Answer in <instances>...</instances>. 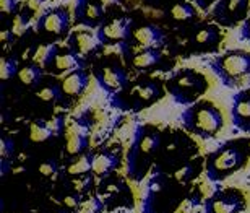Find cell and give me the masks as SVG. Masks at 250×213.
Instances as JSON below:
<instances>
[{"mask_svg": "<svg viewBox=\"0 0 250 213\" xmlns=\"http://www.w3.org/2000/svg\"><path fill=\"white\" fill-rule=\"evenodd\" d=\"M250 155V142L237 140L228 142L209 155L207 161L208 177L213 181H223L234 174L247 163Z\"/></svg>", "mask_w": 250, "mask_h": 213, "instance_id": "1", "label": "cell"}, {"mask_svg": "<svg viewBox=\"0 0 250 213\" xmlns=\"http://www.w3.org/2000/svg\"><path fill=\"white\" fill-rule=\"evenodd\" d=\"M184 124L188 130L203 138L218 135L223 128V116L218 107L209 103L192 105L184 112Z\"/></svg>", "mask_w": 250, "mask_h": 213, "instance_id": "2", "label": "cell"}, {"mask_svg": "<svg viewBox=\"0 0 250 213\" xmlns=\"http://www.w3.org/2000/svg\"><path fill=\"white\" fill-rule=\"evenodd\" d=\"M161 145V137L151 127H143L138 130L137 140L130 153V172L135 177H142L148 166L151 165L153 155Z\"/></svg>", "mask_w": 250, "mask_h": 213, "instance_id": "3", "label": "cell"}, {"mask_svg": "<svg viewBox=\"0 0 250 213\" xmlns=\"http://www.w3.org/2000/svg\"><path fill=\"white\" fill-rule=\"evenodd\" d=\"M207 86V78L200 72L190 70V68L177 72L167 83L169 93L182 105H192L193 101H197L205 93Z\"/></svg>", "mask_w": 250, "mask_h": 213, "instance_id": "4", "label": "cell"}, {"mask_svg": "<svg viewBox=\"0 0 250 213\" xmlns=\"http://www.w3.org/2000/svg\"><path fill=\"white\" fill-rule=\"evenodd\" d=\"M213 70L226 85H236L250 77V54L244 51H229L213 62Z\"/></svg>", "mask_w": 250, "mask_h": 213, "instance_id": "5", "label": "cell"}, {"mask_svg": "<svg viewBox=\"0 0 250 213\" xmlns=\"http://www.w3.org/2000/svg\"><path fill=\"white\" fill-rule=\"evenodd\" d=\"M70 28V13L62 7L51 8L38 20V34L44 41H61L67 36Z\"/></svg>", "mask_w": 250, "mask_h": 213, "instance_id": "6", "label": "cell"}, {"mask_svg": "<svg viewBox=\"0 0 250 213\" xmlns=\"http://www.w3.org/2000/svg\"><path fill=\"white\" fill-rule=\"evenodd\" d=\"M250 0H218L213 10L214 20L221 26L232 28L247 18Z\"/></svg>", "mask_w": 250, "mask_h": 213, "instance_id": "7", "label": "cell"}, {"mask_svg": "<svg viewBox=\"0 0 250 213\" xmlns=\"http://www.w3.org/2000/svg\"><path fill=\"white\" fill-rule=\"evenodd\" d=\"M98 82L109 93H121L127 83V73L116 62H104L96 70Z\"/></svg>", "mask_w": 250, "mask_h": 213, "instance_id": "8", "label": "cell"}, {"mask_svg": "<svg viewBox=\"0 0 250 213\" xmlns=\"http://www.w3.org/2000/svg\"><path fill=\"white\" fill-rule=\"evenodd\" d=\"M132 24L125 17H114L107 21H103L98 29V36L101 44H117L128 39Z\"/></svg>", "mask_w": 250, "mask_h": 213, "instance_id": "9", "label": "cell"}, {"mask_svg": "<svg viewBox=\"0 0 250 213\" xmlns=\"http://www.w3.org/2000/svg\"><path fill=\"white\" fill-rule=\"evenodd\" d=\"M163 96V88L156 82H142L133 85L127 93V100L133 107H146Z\"/></svg>", "mask_w": 250, "mask_h": 213, "instance_id": "10", "label": "cell"}, {"mask_svg": "<svg viewBox=\"0 0 250 213\" xmlns=\"http://www.w3.org/2000/svg\"><path fill=\"white\" fill-rule=\"evenodd\" d=\"M78 23L86 28H98L104 21V10L99 0H77Z\"/></svg>", "mask_w": 250, "mask_h": 213, "instance_id": "11", "label": "cell"}, {"mask_svg": "<svg viewBox=\"0 0 250 213\" xmlns=\"http://www.w3.org/2000/svg\"><path fill=\"white\" fill-rule=\"evenodd\" d=\"M86 85H88L86 73L82 70L70 72L59 83V91H61V98L59 100H62L65 103H72L75 98H78L84 91Z\"/></svg>", "mask_w": 250, "mask_h": 213, "instance_id": "12", "label": "cell"}, {"mask_svg": "<svg viewBox=\"0 0 250 213\" xmlns=\"http://www.w3.org/2000/svg\"><path fill=\"white\" fill-rule=\"evenodd\" d=\"M219 41H221V34H219L218 28L202 26L195 29V33L190 38V49L193 51V54L211 52L218 47Z\"/></svg>", "mask_w": 250, "mask_h": 213, "instance_id": "13", "label": "cell"}, {"mask_svg": "<svg viewBox=\"0 0 250 213\" xmlns=\"http://www.w3.org/2000/svg\"><path fill=\"white\" fill-rule=\"evenodd\" d=\"M80 65V59L72 49H62L61 46H52L46 67L52 72H68L75 70Z\"/></svg>", "mask_w": 250, "mask_h": 213, "instance_id": "14", "label": "cell"}, {"mask_svg": "<svg viewBox=\"0 0 250 213\" xmlns=\"http://www.w3.org/2000/svg\"><path fill=\"white\" fill-rule=\"evenodd\" d=\"M128 39H132L135 46L142 49H154L161 43L163 33L154 24H140V26L130 28Z\"/></svg>", "mask_w": 250, "mask_h": 213, "instance_id": "15", "label": "cell"}, {"mask_svg": "<svg viewBox=\"0 0 250 213\" xmlns=\"http://www.w3.org/2000/svg\"><path fill=\"white\" fill-rule=\"evenodd\" d=\"M99 44L101 41H99L98 34L88 31V29H78L68 39V46L77 56H86V54L93 52Z\"/></svg>", "mask_w": 250, "mask_h": 213, "instance_id": "16", "label": "cell"}, {"mask_svg": "<svg viewBox=\"0 0 250 213\" xmlns=\"http://www.w3.org/2000/svg\"><path fill=\"white\" fill-rule=\"evenodd\" d=\"M209 213H237L242 209V199L234 192H219L208 200Z\"/></svg>", "mask_w": 250, "mask_h": 213, "instance_id": "17", "label": "cell"}, {"mask_svg": "<svg viewBox=\"0 0 250 213\" xmlns=\"http://www.w3.org/2000/svg\"><path fill=\"white\" fill-rule=\"evenodd\" d=\"M232 121L241 130L250 132V91H242L234 98Z\"/></svg>", "mask_w": 250, "mask_h": 213, "instance_id": "18", "label": "cell"}, {"mask_svg": "<svg viewBox=\"0 0 250 213\" xmlns=\"http://www.w3.org/2000/svg\"><path fill=\"white\" fill-rule=\"evenodd\" d=\"M117 156L114 153L98 151L91 155V172L96 176H106L117 165Z\"/></svg>", "mask_w": 250, "mask_h": 213, "instance_id": "19", "label": "cell"}, {"mask_svg": "<svg viewBox=\"0 0 250 213\" xmlns=\"http://www.w3.org/2000/svg\"><path fill=\"white\" fill-rule=\"evenodd\" d=\"M159 61H161V54L156 49H143V51L133 54L132 65L135 68H140V70H148V68L158 65Z\"/></svg>", "mask_w": 250, "mask_h": 213, "instance_id": "20", "label": "cell"}, {"mask_svg": "<svg viewBox=\"0 0 250 213\" xmlns=\"http://www.w3.org/2000/svg\"><path fill=\"white\" fill-rule=\"evenodd\" d=\"M169 17L177 23H188L195 18V10L192 5L186 2H176L169 10Z\"/></svg>", "mask_w": 250, "mask_h": 213, "instance_id": "21", "label": "cell"}, {"mask_svg": "<svg viewBox=\"0 0 250 213\" xmlns=\"http://www.w3.org/2000/svg\"><path fill=\"white\" fill-rule=\"evenodd\" d=\"M18 80L21 85L24 86H33L36 85L41 78V67L38 65H26V67H21L17 73Z\"/></svg>", "mask_w": 250, "mask_h": 213, "instance_id": "22", "label": "cell"}, {"mask_svg": "<svg viewBox=\"0 0 250 213\" xmlns=\"http://www.w3.org/2000/svg\"><path fill=\"white\" fill-rule=\"evenodd\" d=\"M91 171V156L88 155H80L70 163L67 168V172L72 176H84Z\"/></svg>", "mask_w": 250, "mask_h": 213, "instance_id": "23", "label": "cell"}, {"mask_svg": "<svg viewBox=\"0 0 250 213\" xmlns=\"http://www.w3.org/2000/svg\"><path fill=\"white\" fill-rule=\"evenodd\" d=\"M52 135V130L47 124H33L29 127V138L36 143H41V142H46L47 138H51Z\"/></svg>", "mask_w": 250, "mask_h": 213, "instance_id": "24", "label": "cell"}, {"mask_svg": "<svg viewBox=\"0 0 250 213\" xmlns=\"http://www.w3.org/2000/svg\"><path fill=\"white\" fill-rule=\"evenodd\" d=\"M84 148V138L80 135L78 132H72L67 137V143H65V150H67L68 155H80Z\"/></svg>", "mask_w": 250, "mask_h": 213, "instance_id": "25", "label": "cell"}, {"mask_svg": "<svg viewBox=\"0 0 250 213\" xmlns=\"http://www.w3.org/2000/svg\"><path fill=\"white\" fill-rule=\"evenodd\" d=\"M36 98L44 103H52L61 98V91H59V85H46L41 86L39 90H36Z\"/></svg>", "mask_w": 250, "mask_h": 213, "instance_id": "26", "label": "cell"}, {"mask_svg": "<svg viewBox=\"0 0 250 213\" xmlns=\"http://www.w3.org/2000/svg\"><path fill=\"white\" fill-rule=\"evenodd\" d=\"M18 70L20 68H17V64L13 61H8L7 57H2V61H0V78H2V82L15 77Z\"/></svg>", "mask_w": 250, "mask_h": 213, "instance_id": "27", "label": "cell"}, {"mask_svg": "<svg viewBox=\"0 0 250 213\" xmlns=\"http://www.w3.org/2000/svg\"><path fill=\"white\" fill-rule=\"evenodd\" d=\"M195 199H190V197H186V199H182L179 204L174 207L172 213H192V209L195 205Z\"/></svg>", "mask_w": 250, "mask_h": 213, "instance_id": "28", "label": "cell"}, {"mask_svg": "<svg viewBox=\"0 0 250 213\" xmlns=\"http://www.w3.org/2000/svg\"><path fill=\"white\" fill-rule=\"evenodd\" d=\"M75 177H78V179H75V181L72 182L73 191L77 192V194H83V192L89 187V177H88V176H84V177H82V176H75Z\"/></svg>", "mask_w": 250, "mask_h": 213, "instance_id": "29", "label": "cell"}, {"mask_svg": "<svg viewBox=\"0 0 250 213\" xmlns=\"http://www.w3.org/2000/svg\"><path fill=\"white\" fill-rule=\"evenodd\" d=\"M17 10V0H0V13L3 15H12Z\"/></svg>", "mask_w": 250, "mask_h": 213, "instance_id": "30", "label": "cell"}, {"mask_svg": "<svg viewBox=\"0 0 250 213\" xmlns=\"http://www.w3.org/2000/svg\"><path fill=\"white\" fill-rule=\"evenodd\" d=\"M192 170H193V166H192V165L182 166L181 170H177L176 172H174V179L179 181V182L187 181V179H188V176H190V172H192Z\"/></svg>", "mask_w": 250, "mask_h": 213, "instance_id": "31", "label": "cell"}, {"mask_svg": "<svg viewBox=\"0 0 250 213\" xmlns=\"http://www.w3.org/2000/svg\"><path fill=\"white\" fill-rule=\"evenodd\" d=\"M38 171H39V174H41V176L49 177V176H52L54 172H56V165H54V161H44V163L39 165Z\"/></svg>", "mask_w": 250, "mask_h": 213, "instance_id": "32", "label": "cell"}, {"mask_svg": "<svg viewBox=\"0 0 250 213\" xmlns=\"http://www.w3.org/2000/svg\"><path fill=\"white\" fill-rule=\"evenodd\" d=\"M62 204L65 209L68 210H77L80 207V202H78V197H75V194H70V195H65L62 199Z\"/></svg>", "mask_w": 250, "mask_h": 213, "instance_id": "33", "label": "cell"}, {"mask_svg": "<svg viewBox=\"0 0 250 213\" xmlns=\"http://www.w3.org/2000/svg\"><path fill=\"white\" fill-rule=\"evenodd\" d=\"M98 210V204L93 200L86 202V204H83L82 207H78L77 209V213H94Z\"/></svg>", "mask_w": 250, "mask_h": 213, "instance_id": "34", "label": "cell"}, {"mask_svg": "<svg viewBox=\"0 0 250 213\" xmlns=\"http://www.w3.org/2000/svg\"><path fill=\"white\" fill-rule=\"evenodd\" d=\"M192 213H209V209H208V202H195L193 209H192Z\"/></svg>", "mask_w": 250, "mask_h": 213, "instance_id": "35", "label": "cell"}, {"mask_svg": "<svg viewBox=\"0 0 250 213\" xmlns=\"http://www.w3.org/2000/svg\"><path fill=\"white\" fill-rule=\"evenodd\" d=\"M242 38H246L247 41H250V15L244 20L242 24Z\"/></svg>", "mask_w": 250, "mask_h": 213, "instance_id": "36", "label": "cell"}, {"mask_svg": "<svg viewBox=\"0 0 250 213\" xmlns=\"http://www.w3.org/2000/svg\"><path fill=\"white\" fill-rule=\"evenodd\" d=\"M10 143H12V142H10ZM10 143H8L7 140H5V138H2V160H5V158H7V156L12 155L13 148H12V147L8 148Z\"/></svg>", "mask_w": 250, "mask_h": 213, "instance_id": "37", "label": "cell"}, {"mask_svg": "<svg viewBox=\"0 0 250 213\" xmlns=\"http://www.w3.org/2000/svg\"><path fill=\"white\" fill-rule=\"evenodd\" d=\"M195 3L198 5L200 8H203V10H208L209 7H211V5L216 2V0H193Z\"/></svg>", "mask_w": 250, "mask_h": 213, "instance_id": "38", "label": "cell"}, {"mask_svg": "<svg viewBox=\"0 0 250 213\" xmlns=\"http://www.w3.org/2000/svg\"><path fill=\"white\" fill-rule=\"evenodd\" d=\"M56 213H63V212H56Z\"/></svg>", "mask_w": 250, "mask_h": 213, "instance_id": "39", "label": "cell"}]
</instances>
